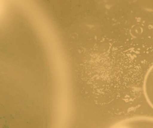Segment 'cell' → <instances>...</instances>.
Returning <instances> with one entry per match:
<instances>
[{
  "label": "cell",
  "instance_id": "1",
  "mask_svg": "<svg viewBox=\"0 0 153 128\" xmlns=\"http://www.w3.org/2000/svg\"><path fill=\"white\" fill-rule=\"evenodd\" d=\"M121 128H153V118L138 116L124 120L117 124Z\"/></svg>",
  "mask_w": 153,
  "mask_h": 128
},
{
  "label": "cell",
  "instance_id": "2",
  "mask_svg": "<svg viewBox=\"0 0 153 128\" xmlns=\"http://www.w3.org/2000/svg\"><path fill=\"white\" fill-rule=\"evenodd\" d=\"M143 90L147 101L153 108V65L146 74L143 83Z\"/></svg>",
  "mask_w": 153,
  "mask_h": 128
}]
</instances>
